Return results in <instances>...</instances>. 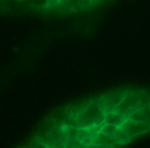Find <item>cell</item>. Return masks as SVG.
I'll list each match as a JSON object with an SVG mask.
<instances>
[{
    "label": "cell",
    "mask_w": 150,
    "mask_h": 148,
    "mask_svg": "<svg viewBox=\"0 0 150 148\" xmlns=\"http://www.w3.org/2000/svg\"><path fill=\"white\" fill-rule=\"evenodd\" d=\"M125 117L119 113L117 110H112V112H108L106 113L105 116V122L106 124H110V125H115V126H122L125 121Z\"/></svg>",
    "instance_id": "8992f818"
},
{
    "label": "cell",
    "mask_w": 150,
    "mask_h": 148,
    "mask_svg": "<svg viewBox=\"0 0 150 148\" xmlns=\"http://www.w3.org/2000/svg\"><path fill=\"white\" fill-rule=\"evenodd\" d=\"M129 118L136 119V121H142V122H150V105L140 108L138 110L133 113Z\"/></svg>",
    "instance_id": "52a82bcc"
},
{
    "label": "cell",
    "mask_w": 150,
    "mask_h": 148,
    "mask_svg": "<svg viewBox=\"0 0 150 148\" xmlns=\"http://www.w3.org/2000/svg\"><path fill=\"white\" fill-rule=\"evenodd\" d=\"M117 146H120V144L117 143L114 136L102 131L97 134L96 140H94V147H117Z\"/></svg>",
    "instance_id": "5b68a950"
},
{
    "label": "cell",
    "mask_w": 150,
    "mask_h": 148,
    "mask_svg": "<svg viewBox=\"0 0 150 148\" xmlns=\"http://www.w3.org/2000/svg\"><path fill=\"white\" fill-rule=\"evenodd\" d=\"M120 127L125 131L128 138L132 140V139L150 131V122H142V121H136V119H132V118H127Z\"/></svg>",
    "instance_id": "277c9868"
},
{
    "label": "cell",
    "mask_w": 150,
    "mask_h": 148,
    "mask_svg": "<svg viewBox=\"0 0 150 148\" xmlns=\"http://www.w3.org/2000/svg\"><path fill=\"white\" fill-rule=\"evenodd\" d=\"M65 3H68L74 10H79L80 9V4H81V0H64Z\"/></svg>",
    "instance_id": "9c48e42d"
},
{
    "label": "cell",
    "mask_w": 150,
    "mask_h": 148,
    "mask_svg": "<svg viewBox=\"0 0 150 148\" xmlns=\"http://www.w3.org/2000/svg\"><path fill=\"white\" fill-rule=\"evenodd\" d=\"M127 92H128V90H117V91H112V92L105 94V95L98 98V103H99L100 108L103 109L105 113L116 110V108L119 107V104L123 101Z\"/></svg>",
    "instance_id": "3957f363"
},
{
    "label": "cell",
    "mask_w": 150,
    "mask_h": 148,
    "mask_svg": "<svg viewBox=\"0 0 150 148\" xmlns=\"http://www.w3.org/2000/svg\"><path fill=\"white\" fill-rule=\"evenodd\" d=\"M106 113L98 103V98L83 101L76 119V127H94L105 124Z\"/></svg>",
    "instance_id": "6da1fadb"
},
{
    "label": "cell",
    "mask_w": 150,
    "mask_h": 148,
    "mask_svg": "<svg viewBox=\"0 0 150 148\" xmlns=\"http://www.w3.org/2000/svg\"><path fill=\"white\" fill-rule=\"evenodd\" d=\"M120 126H115V125H110V124H102V126H100V131L105 133V134H108V135H114L115 133H116V130L119 129Z\"/></svg>",
    "instance_id": "ba28073f"
},
{
    "label": "cell",
    "mask_w": 150,
    "mask_h": 148,
    "mask_svg": "<svg viewBox=\"0 0 150 148\" xmlns=\"http://www.w3.org/2000/svg\"><path fill=\"white\" fill-rule=\"evenodd\" d=\"M150 105V95L145 91L140 90H128L127 95L124 96L123 101L119 104L116 110L122 113L125 118H129L136 110L140 108Z\"/></svg>",
    "instance_id": "7a4b0ae2"
}]
</instances>
